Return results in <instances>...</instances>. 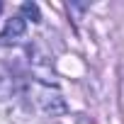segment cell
Wrapping results in <instances>:
<instances>
[{"instance_id":"1","label":"cell","mask_w":124,"mask_h":124,"mask_svg":"<svg viewBox=\"0 0 124 124\" xmlns=\"http://www.w3.org/2000/svg\"><path fill=\"white\" fill-rule=\"evenodd\" d=\"M32 100L49 117H58V114H66L68 112V105H66L63 95H61L56 88H51L49 83H41V80L32 83Z\"/></svg>"},{"instance_id":"2","label":"cell","mask_w":124,"mask_h":124,"mask_svg":"<svg viewBox=\"0 0 124 124\" xmlns=\"http://www.w3.org/2000/svg\"><path fill=\"white\" fill-rule=\"evenodd\" d=\"M27 34V20L22 15H12L5 24V29L0 32V46H8V44H17L22 37Z\"/></svg>"},{"instance_id":"3","label":"cell","mask_w":124,"mask_h":124,"mask_svg":"<svg viewBox=\"0 0 124 124\" xmlns=\"http://www.w3.org/2000/svg\"><path fill=\"white\" fill-rule=\"evenodd\" d=\"M12 90H15V83H12V76H10V71L0 63V100H8L10 95H12Z\"/></svg>"},{"instance_id":"4","label":"cell","mask_w":124,"mask_h":124,"mask_svg":"<svg viewBox=\"0 0 124 124\" xmlns=\"http://www.w3.org/2000/svg\"><path fill=\"white\" fill-rule=\"evenodd\" d=\"M22 17H27V20H32V22H39V20H41L39 5H37V3H24V5H22Z\"/></svg>"},{"instance_id":"5","label":"cell","mask_w":124,"mask_h":124,"mask_svg":"<svg viewBox=\"0 0 124 124\" xmlns=\"http://www.w3.org/2000/svg\"><path fill=\"white\" fill-rule=\"evenodd\" d=\"M78 124H90V122H88V119H80V122H78Z\"/></svg>"},{"instance_id":"6","label":"cell","mask_w":124,"mask_h":124,"mask_svg":"<svg viewBox=\"0 0 124 124\" xmlns=\"http://www.w3.org/2000/svg\"><path fill=\"white\" fill-rule=\"evenodd\" d=\"M0 12H3V3H0Z\"/></svg>"}]
</instances>
